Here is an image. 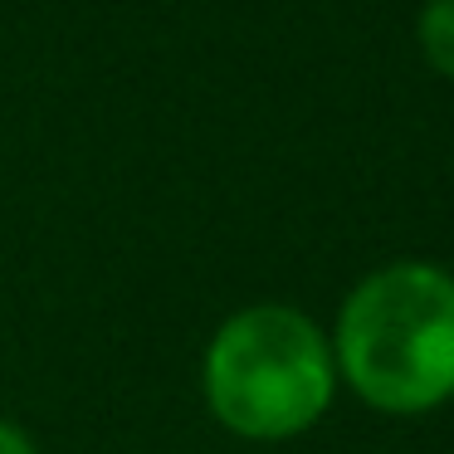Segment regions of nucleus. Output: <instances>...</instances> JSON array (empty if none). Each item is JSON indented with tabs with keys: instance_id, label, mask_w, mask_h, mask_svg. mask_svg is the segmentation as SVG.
Segmentation results:
<instances>
[{
	"instance_id": "4",
	"label": "nucleus",
	"mask_w": 454,
	"mask_h": 454,
	"mask_svg": "<svg viewBox=\"0 0 454 454\" xmlns=\"http://www.w3.org/2000/svg\"><path fill=\"white\" fill-rule=\"evenodd\" d=\"M0 454H40V444H35L30 430H20L15 420H0Z\"/></svg>"
},
{
	"instance_id": "2",
	"label": "nucleus",
	"mask_w": 454,
	"mask_h": 454,
	"mask_svg": "<svg viewBox=\"0 0 454 454\" xmlns=\"http://www.w3.org/2000/svg\"><path fill=\"white\" fill-rule=\"evenodd\" d=\"M206 405L239 440H294L313 430L337 391V362L308 313L254 303L215 327L200 362Z\"/></svg>"
},
{
	"instance_id": "1",
	"label": "nucleus",
	"mask_w": 454,
	"mask_h": 454,
	"mask_svg": "<svg viewBox=\"0 0 454 454\" xmlns=\"http://www.w3.org/2000/svg\"><path fill=\"white\" fill-rule=\"evenodd\" d=\"M333 362L366 405L420 415L454 395V278L434 264H386L347 294Z\"/></svg>"
},
{
	"instance_id": "3",
	"label": "nucleus",
	"mask_w": 454,
	"mask_h": 454,
	"mask_svg": "<svg viewBox=\"0 0 454 454\" xmlns=\"http://www.w3.org/2000/svg\"><path fill=\"white\" fill-rule=\"evenodd\" d=\"M420 50L444 79H454V0H430L420 11Z\"/></svg>"
}]
</instances>
